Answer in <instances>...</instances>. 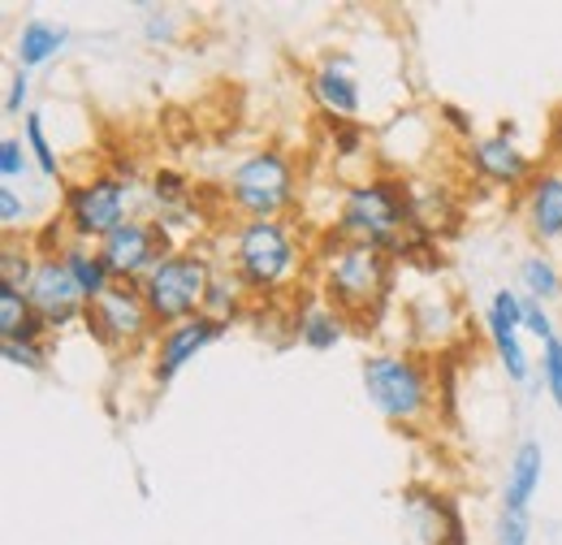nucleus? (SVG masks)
<instances>
[{
    "label": "nucleus",
    "mask_w": 562,
    "mask_h": 545,
    "mask_svg": "<svg viewBox=\"0 0 562 545\" xmlns=\"http://www.w3.org/2000/svg\"><path fill=\"white\" fill-rule=\"evenodd\" d=\"M416 230L412 212V182L398 174H368L342 191V204L334 216V238L376 247L398 260L403 243Z\"/></svg>",
    "instance_id": "1"
},
{
    "label": "nucleus",
    "mask_w": 562,
    "mask_h": 545,
    "mask_svg": "<svg viewBox=\"0 0 562 545\" xmlns=\"http://www.w3.org/2000/svg\"><path fill=\"white\" fill-rule=\"evenodd\" d=\"M229 269L251 299H278L303 272V243L290 221H243L229 234Z\"/></svg>",
    "instance_id": "2"
},
{
    "label": "nucleus",
    "mask_w": 562,
    "mask_h": 545,
    "mask_svg": "<svg viewBox=\"0 0 562 545\" xmlns=\"http://www.w3.org/2000/svg\"><path fill=\"white\" fill-rule=\"evenodd\" d=\"M394 281V256L347 243V238H329L321 247V299L334 303L347 321L355 316H372Z\"/></svg>",
    "instance_id": "3"
},
{
    "label": "nucleus",
    "mask_w": 562,
    "mask_h": 545,
    "mask_svg": "<svg viewBox=\"0 0 562 545\" xmlns=\"http://www.w3.org/2000/svg\"><path fill=\"white\" fill-rule=\"evenodd\" d=\"M363 394L398 429H420L432 415V368L412 351H372L363 355Z\"/></svg>",
    "instance_id": "4"
},
{
    "label": "nucleus",
    "mask_w": 562,
    "mask_h": 545,
    "mask_svg": "<svg viewBox=\"0 0 562 545\" xmlns=\"http://www.w3.org/2000/svg\"><path fill=\"white\" fill-rule=\"evenodd\" d=\"M221 196L243 221H285L299 200V169L281 147H251L229 165Z\"/></svg>",
    "instance_id": "5"
},
{
    "label": "nucleus",
    "mask_w": 562,
    "mask_h": 545,
    "mask_svg": "<svg viewBox=\"0 0 562 545\" xmlns=\"http://www.w3.org/2000/svg\"><path fill=\"white\" fill-rule=\"evenodd\" d=\"M216 272V260H212L204 247L195 243H178L156 269L139 281L143 299L156 316L160 330L169 325H182L191 316L204 312V299H209V281Z\"/></svg>",
    "instance_id": "6"
},
{
    "label": "nucleus",
    "mask_w": 562,
    "mask_h": 545,
    "mask_svg": "<svg viewBox=\"0 0 562 545\" xmlns=\"http://www.w3.org/2000/svg\"><path fill=\"white\" fill-rule=\"evenodd\" d=\"M135 182L117 178L113 169H95V174H82L66 182V196H61V221L70 230V238L78 243H104L117 225H126L135 212Z\"/></svg>",
    "instance_id": "7"
},
{
    "label": "nucleus",
    "mask_w": 562,
    "mask_h": 545,
    "mask_svg": "<svg viewBox=\"0 0 562 545\" xmlns=\"http://www.w3.org/2000/svg\"><path fill=\"white\" fill-rule=\"evenodd\" d=\"M82 325H87L91 338L100 342V346H109L113 355H131L139 346H156V338H160V325H156L143 290L131 286V281H113L87 308V321Z\"/></svg>",
    "instance_id": "8"
},
{
    "label": "nucleus",
    "mask_w": 562,
    "mask_h": 545,
    "mask_svg": "<svg viewBox=\"0 0 562 545\" xmlns=\"http://www.w3.org/2000/svg\"><path fill=\"white\" fill-rule=\"evenodd\" d=\"M173 247H178L173 234H169L156 216L135 212L126 225H117V230L100 243V256H104V265H109V272H113V281H131V286H139L143 277L156 269Z\"/></svg>",
    "instance_id": "9"
},
{
    "label": "nucleus",
    "mask_w": 562,
    "mask_h": 545,
    "mask_svg": "<svg viewBox=\"0 0 562 545\" xmlns=\"http://www.w3.org/2000/svg\"><path fill=\"white\" fill-rule=\"evenodd\" d=\"M519 126L515 122H497L493 135H476L463 143V165L472 178H481L485 187L497 191H524L528 178L537 174V160L519 147Z\"/></svg>",
    "instance_id": "10"
},
{
    "label": "nucleus",
    "mask_w": 562,
    "mask_h": 545,
    "mask_svg": "<svg viewBox=\"0 0 562 545\" xmlns=\"http://www.w3.org/2000/svg\"><path fill=\"white\" fill-rule=\"evenodd\" d=\"M26 299L40 312V321L48 325V334H61V330H74L87 321V299L57 252H48V256L40 252V265L26 281Z\"/></svg>",
    "instance_id": "11"
},
{
    "label": "nucleus",
    "mask_w": 562,
    "mask_h": 545,
    "mask_svg": "<svg viewBox=\"0 0 562 545\" xmlns=\"http://www.w3.org/2000/svg\"><path fill=\"white\" fill-rule=\"evenodd\" d=\"M229 325L212 321V316H191L182 325H169L160 330V338L151 346V386H169L187 364H195V355H204L212 342L225 338Z\"/></svg>",
    "instance_id": "12"
},
{
    "label": "nucleus",
    "mask_w": 562,
    "mask_h": 545,
    "mask_svg": "<svg viewBox=\"0 0 562 545\" xmlns=\"http://www.w3.org/2000/svg\"><path fill=\"white\" fill-rule=\"evenodd\" d=\"M485 334L493 342V355L497 364L506 368L510 381H532V364H528V351H524V294L515 290H493L490 308H485Z\"/></svg>",
    "instance_id": "13"
},
{
    "label": "nucleus",
    "mask_w": 562,
    "mask_h": 545,
    "mask_svg": "<svg viewBox=\"0 0 562 545\" xmlns=\"http://www.w3.org/2000/svg\"><path fill=\"white\" fill-rule=\"evenodd\" d=\"M307 91L316 100V109L329 118V122H355L359 109H363V87L355 78V57L351 53H329L321 57L312 78H307Z\"/></svg>",
    "instance_id": "14"
},
{
    "label": "nucleus",
    "mask_w": 562,
    "mask_h": 545,
    "mask_svg": "<svg viewBox=\"0 0 562 545\" xmlns=\"http://www.w3.org/2000/svg\"><path fill=\"white\" fill-rule=\"evenodd\" d=\"M524 208V225L537 243H562V165L546 160L537 165V174L528 178V187L519 191Z\"/></svg>",
    "instance_id": "15"
},
{
    "label": "nucleus",
    "mask_w": 562,
    "mask_h": 545,
    "mask_svg": "<svg viewBox=\"0 0 562 545\" xmlns=\"http://www.w3.org/2000/svg\"><path fill=\"white\" fill-rule=\"evenodd\" d=\"M403 507H407L412 524L420 529L424 545H468L463 515L446 493H437L428 485H407L403 489Z\"/></svg>",
    "instance_id": "16"
},
{
    "label": "nucleus",
    "mask_w": 562,
    "mask_h": 545,
    "mask_svg": "<svg viewBox=\"0 0 562 545\" xmlns=\"http://www.w3.org/2000/svg\"><path fill=\"white\" fill-rule=\"evenodd\" d=\"M541 477H546V451L537 437H524L506 464V480H502V511H524L532 515V498L541 493Z\"/></svg>",
    "instance_id": "17"
},
{
    "label": "nucleus",
    "mask_w": 562,
    "mask_h": 545,
    "mask_svg": "<svg viewBox=\"0 0 562 545\" xmlns=\"http://www.w3.org/2000/svg\"><path fill=\"white\" fill-rule=\"evenodd\" d=\"M347 316L334 308V303H325L321 294H312L299 312H294V338L303 342L307 351H334L338 342L347 338Z\"/></svg>",
    "instance_id": "18"
},
{
    "label": "nucleus",
    "mask_w": 562,
    "mask_h": 545,
    "mask_svg": "<svg viewBox=\"0 0 562 545\" xmlns=\"http://www.w3.org/2000/svg\"><path fill=\"white\" fill-rule=\"evenodd\" d=\"M66 44H70V26H57L48 18H26L22 31H18V40H13L18 69L31 74V69L48 66L57 53H66Z\"/></svg>",
    "instance_id": "19"
},
{
    "label": "nucleus",
    "mask_w": 562,
    "mask_h": 545,
    "mask_svg": "<svg viewBox=\"0 0 562 545\" xmlns=\"http://www.w3.org/2000/svg\"><path fill=\"white\" fill-rule=\"evenodd\" d=\"M407 325H412L416 342H437L441 346L459 330V303L450 294H416L407 303Z\"/></svg>",
    "instance_id": "20"
},
{
    "label": "nucleus",
    "mask_w": 562,
    "mask_h": 545,
    "mask_svg": "<svg viewBox=\"0 0 562 545\" xmlns=\"http://www.w3.org/2000/svg\"><path fill=\"white\" fill-rule=\"evenodd\" d=\"M57 256L66 260L70 277L78 281V290H82L87 308H91V303L113 286V272H109V265H104V256H100V247H95V243H78V238H70Z\"/></svg>",
    "instance_id": "21"
},
{
    "label": "nucleus",
    "mask_w": 562,
    "mask_h": 545,
    "mask_svg": "<svg viewBox=\"0 0 562 545\" xmlns=\"http://www.w3.org/2000/svg\"><path fill=\"white\" fill-rule=\"evenodd\" d=\"M0 342H48V325L18 286H0Z\"/></svg>",
    "instance_id": "22"
},
{
    "label": "nucleus",
    "mask_w": 562,
    "mask_h": 545,
    "mask_svg": "<svg viewBox=\"0 0 562 545\" xmlns=\"http://www.w3.org/2000/svg\"><path fill=\"white\" fill-rule=\"evenodd\" d=\"M247 303H251V294H247V286L238 281V272L216 265V272H212V281H209V299H204V316L229 325V321H238V316L247 312Z\"/></svg>",
    "instance_id": "23"
},
{
    "label": "nucleus",
    "mask_w": 562,
    "mask_h": 545,
    "mask_svg": "<svg viewBox=\"0 0 562 545\" xmlns=\"http://www.w3.org/2000/svg\"><path fill=\"white\" fill-rule=\"evenodd\" d=\"M519 286H524V294H528V299L550 303V299H559L562 294V269L550 260V256L532 252V256H524V260H519Z\"/></svg>",
    "instance_id": "24"
},
{
    "label": "nucleus",
    "mask_w": 562,
    "mask_h": 545,
    "mask_svg": "<svg viewBox=\"0 0 562 545\" xmlns=\"http://www.w3.org/2000/svg\"><path fill=\"white\" fill-rule=\"evenodd\" d=\"M35 265H40V247H31L26 238H4V252H0V286L26 290Z\"/></svg>",
    "instance_id": "25"
},
{
    "label": "nucleus",
    "mask_w": 562,
    "mask_h": 545,
    "mask_svg": "<svg viewBox=\"0 0 562 545\" xmlns=\"http://www.w3.org/2000/svg\"><path fill=\"white\" fill-rule=\"evenodd\" d=\"M26 147H31V160H35V169L44 178H61V156H57L53 138H48L44 113H26Z\"/></svg>",
    "instance_id": "26"
},
{
    "label": "nucleus",
    "mask_w": 562,
    "mask_h": 545,
    "mask_svg": "<svg viewBox=\"0 0 562 545\" xmlns=\"http://www.w3.org/2000/svg\"><path fill=\"white\" fill-rule=\"evenodd\" d=\"M26 221H31V200L18 187L0 182V225H4V238H18V230H26Z\"/></svg>",
    "instance_id": "27"
},
{
    "label": "nucleus",
    "mask_w": 562,
    "mask_h": 545,
    "mask_svg": "<svg viewBox=\"0 0 562 545\" xmlns=\"http://www.w3.org/2000/svg\"><path fill=\"white\" fill-rule=\"evenodd\" d=\"M35 160H31V147H26V138L18 135H4L0 138V178L13 187L18 178H26V169H31Z\"/></svg>",
    "instance_id": "28"
},
{
    "label": "nucleus",
    "mask_w": 562,
    "mask_h": 545,
    "mask_svg": "<svg viewBox=\"0 0 562 545\" xmlns=\"http://www.w3.org/2000/svg\"><path fill=\"white\" fill-rule=\"evenodd\" d=\"M532 542V515L524 511H502L493 520V545H528Z\"/></svg>",
    "instance_id": "29"
},
{
    "label": "nucleus",
    "mask_w": 562,
    "mask_h": 545,
    "mask_svg": "<svg viewBox=\"0 0 562 545\" xmlns=\"http://www.w3.org/2000/svg\"><path fill=\"white\" fill-rule=\"evenodd\" d=\"M541 386L554 399V408L562 411V334L541 342Z\"/></svg>",
    "instance_id": "30"
},
{
    "label": "nucleus",
    "mask_w": 562,
    "mask_h": 545,
    "mask_svg": "<svg viewBox=\"0 0 562 545\" xmlns=\"http://www.w3.org/2000/svg\"><path fill=\"white\" fill-rule=\"evenodd\" d=\"M4 364L26 368V372H44L48 368V342H0Z\"/></svg>",
    "instance_id": "31"
},
{
    "label": "nucleus",
    "mask_w": 562,
    "mask_h": 545,
    "mask_svg": "<svg viewBox=\"0 0 562 545\" xmlns=\"http://www.w3.org/2000/svg\"><path fill=\"white\" fill-rule=\"evenodd\" d=\"M329 138H334V152L347 160L363 156V147H368V131L359 122H329Z\"/></svg>",
    "instance_id": "32"
},
{
    "label": "nucleus",
    "mask_w": 562,
    "mask_h": 545,
    "mask_svg": "<svg viewBox=\"0 0 562 545\" xmlns=\"http://www.w3.org/2000/svg\"><path fill=\"white\" fill-rule=\"evenodd\" d=\"M524 330L541 342H550L554 334H559L554 321H550V308H546L541 299H528V294H524Z\"/></svg>",
    "instance_id": "33"
},
{
    "label": "nucleus",
    "mask_w": 562,
    "mask_h": 545,
    "mask_svg": "<svg viewBox=\"0 0 562 545\" xmlns=\"http://www.w3.org/2000/svg\"><path fill=\"white\" fill-rule=\"evenodd\" d=\"M437 122H441L450 135L463 138V143H472V138H476L472 113H468V109H459V104H450V100H441V104H437Z\"/></svg>",
    "instance_id": "34"
},
{
    "label": "nucleus",
    "mask_w": 562,
    "mask_h": 545,
    "mask_svg": "<svg viewBox=\"0 0 562 545\" xmlns=\"http://www.w3.org/2000/svg\"><path fill=\"white\" fill-rule=\"evenodd\" d=\"M26 100H31V74L26 69H13L9 91H4V118H18L26 109Z\"/></svg>",
    "instance_id": "35"
},
{
    "label": "nucleus",
    "mask_w": 562,
    "mask_h": 545,
    "mask_svg": "<svg viewBox=\"0 0 562 545\" xmlns=\"http://www.w3.org/2000/svg\"><path fill=\"white\" fill-rule=\"evenodd\" d=\"M173 31H178L173 13H160V9H151V13L143 18V40H147V44H169V40H173Z\"/></svg>",
    "instance_id": "36"
},
{
    "label": "nucleus",
    "mask_w": 562,
    "mask_h": 545,
    "mask_svg": "<svg viewBox=\"0 0 562 545\" xmlns=\"http://www.w3.org/2000/svg\"><path fill=\"white\" fill-rule=\"evenodd\" d=\"M550 147H554V160L562 165V109L554 113V122H550Z\"/></svg>",
    "instance_id": "37"
}]
</instances>
